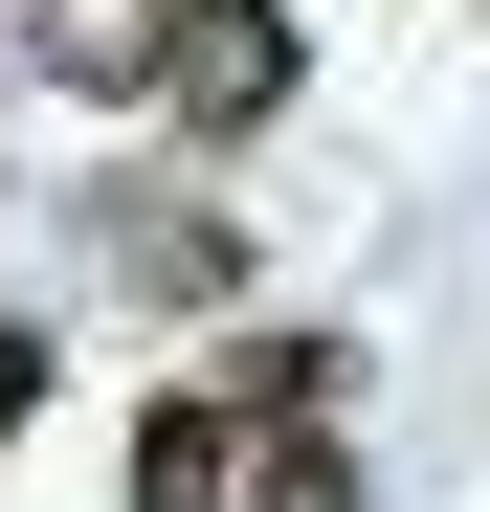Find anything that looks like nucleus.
Masks as SVG:
<instances>
[{
    "label": "nucleus",
    "instance_id": "obj_2",
    "mask_svg": "<svg viewBox=\"0 0 490 512\" xmlns=\"http://www.w3.org/2000/svg\"><path fill=\"white\" fill-rule=\"evenodd\" d=\"M223 423H335V334H245V357H223Z\"/></svg>",
    "mask_w": 490,
    "mask_h": 512
},
{
    "label": "nucleus",
    "instance_id": "obj_3",
    "mask_svg": "<svg viewBox=\"0 0 490 512\" xmlns=\"http://www.w3.org/2000/svg\"><path fill=\"white\" fill-rule=\"evenodd\" d=\"M245 490H268V512H357V468H335V446H268Z\"/></svg>",
    "mask_w": 490,
    "mask_h": 512
},
{
    "label": "nucleus",
    "instance_id": "obj_1",
    "mask_svg": "<svg viewBox=\"0 0 490 512\" xmlns=\"http://www.w3.org/2000/svg\"><path fill=\"white\" fill-rule=\"evenodd\" d=\"M223 490H245V423L223 401H156L134 423V512H223Z\"/></svg>",
    "mask_w": 490,
    "mask_h": 512
},
{
    "label": "nucleus",
    "instance_id": "obj_4",
    "mask_svg": "<svg viewBox=\"0 0 490 512\" xmlns=\"http://www.w3.org/2000/svg\"><path fill=\"white\" fill-rule=\"evenodd\" d=\"M23 423H45V334H0V446H23Z\"/></svg>",
    "mask_w": 490,
    "mask_h": 512
}]
</instances>
